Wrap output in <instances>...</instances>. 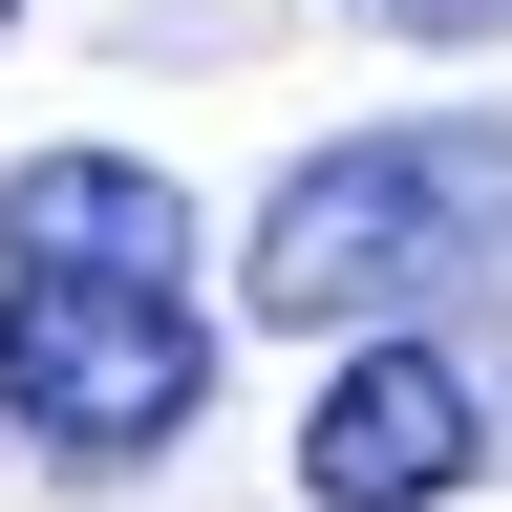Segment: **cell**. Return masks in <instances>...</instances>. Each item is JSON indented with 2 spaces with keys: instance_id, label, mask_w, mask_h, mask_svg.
<instances>
[{
  "instance_id": "obj_1",
  "label": "cell",
  "mask_w": 512,
  "mask_h": 512,
  "mask_svg": "<svg viewBox=\"0 0 512 512\" xmlns=\"http://www.w3.org/2000/svg\"><path fill=\"white\" fill-rule=\"evenodd\" d=\"M470 278H512V128H470V107L299 150L278 192H256V235H235V299L278 320V342H299V320L363 342V320H427Z\"/></svg>"
},
{
  "instance_id": "obj_6",
  "label": "cell",
  "mask_w": 512,
  "mask_h": 512,
  "mask_svg": "<svg viewBox=\"0 0 512 512\" xmlns=\"http://www.w3.org/2000/svg\"><path fill=\"white\" fill-rule=\"evenodd\" d=\"M0 22H22V0H0Z\"/></svg>"
},
{
  "instance_id": "obj_5",
  "label": "cell",
  "mask_w": 512,
  "mask_h": 512,
  "mask_svg": "<svg viewBox=\"0 0 512 512\" xmlns=\"http://www.w3.org/2000/svg\"><path fill=\"white\" fill-rule=\"evenodd\" d=\"M384 22H427V43H470V22H512V0H384Z\"/></svg>"
},
{
  "instance_id": "obj_4",
  "label": "cell",
  "mask_w": 512,
  "mask_h": 512,
  "mask_svg": "<svg viewBox=\"0 0 512 512\" xmlns=\"http://www.w3.org/2000/svg\"><path fill=\"white\" fill-rule=\"evenodd\" d=\"M192 256V192L150 150H22L0 171V278H171Z\"/></svg>"
},
{
  "instance_id": "obj_3",
  "label": "cell",
  "mask_w": 512,
  "mask_h": 512,
  "mask_svg": "<svg viewBox=\"0 0 512 512\" xmlns=\"http://www.w3.org/2000/svg\"><path fill=\"white\" fill-rule=\"evenodd\" d=\"M491 448H512V320L427 299V320H363L342 384L299 406V491L320 512H427V491H470Z\"/></svg>"
},
{
  "instance_id": "obj_2",
  "label": "cell",
  "mask_w": 512,
  "mask_h": 512,
  "mask_svg": "<svg viewBox=\"0 0 512 512\" xmlns=\"http://www.w3.org/2000/svg\"><path fill=\"white\" fill-rule=\"evenodd\" d=\"M192 406H214L192 278H0V427H22V470L107 491V470H150Z\"/></svg>"
}]
</instances>
